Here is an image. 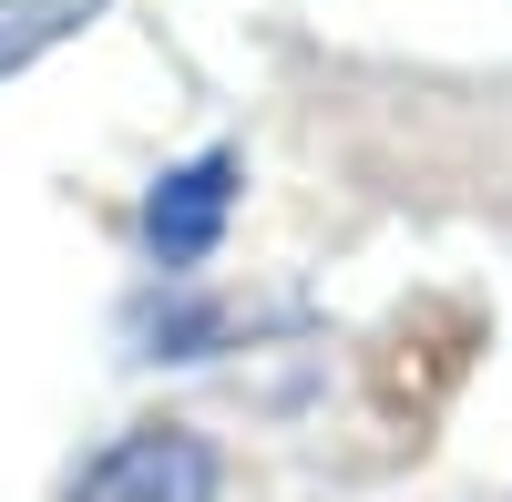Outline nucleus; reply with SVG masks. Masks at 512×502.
I'll use <instances>...</instances> for the list:
<instances>
[{"label":"nucleus","mask_w":512,"mask_h":502,"mask_svg":"<svg viewBox=\"0 0 512 502\" xmlns=\"http://www.w3.org/2000/svg\"><path fill=\"white\" fill-rule=\"evenodd\" d=\"M216 492H226L216 441H205V431H175V421L123 431L103 462L72 482V502H216Z\"/></svg>","instance_id":"nucleus-1"},{"label":"nucleus","mask_w":512,"mask_h":502,"mask_svg":"<svg viewBox=\"0 0 512 502\" xmlns=\"http://www.w3.org/2000/svg\"><path fill=\"white\" fill-rule=\"evenodd\" d=\"M226 205H236V154H195V164H175V175L154 185V205H144L154 257H164V267H195L205 246L226 236Z\"/></svg>","instance_id":"nucleus-2"}]
</instances>
